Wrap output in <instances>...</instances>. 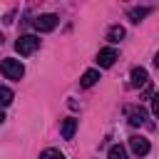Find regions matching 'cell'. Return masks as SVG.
<instances>
[{
	"instance_id": "cell-1",
	"label": "cell",
	"mask_w": 159,
	"mask_h": 159,
	"mask_svg": "<svg viewBox=\"0 0 159 159\" xmlns=\"http://www.w3.org/2000/svg\"><path fill=\"white\" fill-rule=\"evenodd\" d=\"M0 72H2L7 80H22V75H25V67H22V62H20V60L5 57V60L0 62Z\"/></svg>"
},
{
	"instance_id": "cell-5",
	"label": "cell",
	"mask_w": 159,
	"mask_h": 159,
	"mask_svg": "<svg viewBox=\"0 0 159 159\" xmlns=\"http://www.w3.org/2000/svg\"><path fill=\"white\" fill-rule=\"evenodd\" d=\"M127 119L132 127H142L147 122V109L144 107H127Z\"/></svg>"
},
{
	"instance_id": "cell-16",
	"label": "cell",
	"mask_w": 159,
	"mask_h": 159,
	"mask_svg": "<svg viewBox=\"0 0 159 159\" xmlns=\"http://www.w3.org/2000/svg\"><path fill=\"white\" fill-rule=\"evenodd\" d=\"M154 65H157V67H159V52H157V55H154Z\"/></svg>"
},
{
	"instance_id": "cell-9",
	"label": "cell",
	"mask_w": 159,
	"mask_h": 159,
	"mask_svg": "<svg viewBox=\"0 0 159 159\" xmlns=\"http://www.w3.org/2000/svg\"><path fill=\"white\" fill-rule=\"evenodd\" d=\"M149 12H152V7H129V12H127V15H129V20H132V22H142Z\"/></svg>"
},
{
	"instance_id": "cell-6",
	"label": "cell",
	"mask_w": 159,
	"mask_h": 159,
	"mask_svg": "<svg viewBox=\"0 0 159 159\" xmlns=\"http://www.w3.org/2000/svg\"><path fill=\"white\" fill-rule=\"evenodd\" d=\"M129 149H132L137 157H147V154H149V142H147L144 137L134 134V137H129Z\"/></svg>"
},
{
	"instance_id": "cell-18",
	"label": "cell",
	"mask_w": 159,
	"mask_h": 159,
	"mask_svg": "<svg viewBox=\"0 0 159 159\" xmlns=\"http://www.w3.org/2000/svg\"><path fill=\"white\" fill-rule=\"evenodd\" d=\"M2 42H5V40H2V35H0V45H2Z\"/></svg>"
},
{
	"instance_id": "cell-13",
	"label": "cell",
	"mask_w": 159,
	"mask_h": 159,
	"mask_svg": "<svg viewBox=\"0 0 159 159\" xmlns=\"http://www.w3.org/2000/svg\"><path fill=\"white\" fill-rule=\"evenodd\" d=\"M109 159H129V157H127V149H124L122 144H114V147L109 149Z\"/></svg>"
},
{
	"instance_id": "cell-2",
	"label": "cell",
	"mask_w": 159,
	"mask_h": 159,
	"mask_svg": "<svg viewBox=\"0 0 159 159\" xmlns=\"http://www.w3.org/2000/svg\"><path fill=\"white\" fill-rule=\"evenodd\" d=\"M37 47H40V37H35V35H22V37L15 42V50H17L20 55H32Z\"/></svg>"
},
{
	"instance_id": "cell-4",
	"label": "cell",
	"mask_w": 159,
	"mask_h": 159,
	"mask_svg": "<svg viewBox=\"0 0 159 159\" xmlns=\"http://www.w3.org/2000/svg\"><path fill=\"white\" fill-rule=\"evenodd\" d=\"M117 57H119V55H117L114 47H102V50L97 52V65H99V67H112V65L117 62Z\"/></svg>"
},
{
	"instance_id": "cell-14",
	"label": "cell",
	"mask_w": 159,
	"mask_h": 159,
	"mask_svg": "<svg viewBox=\"0 0 159 159\" xmlns=\"http://www.w3.org/2000/svg\"><path fill=\"white\" fill-rule=\"evenodd\" d=\"M40 159H65V154H62L60 149H45V152L40 154Z\"/></svg>"
},
{
	"instance_id": "cell-17",
	"label": "cell",
	"mask_w": 159,
	"mask_h": 159,
	"mask_svg": "<svg viewBox=\"0 0 159 159\" xmlns=\"http://www.w3.org/2000/svg\"><path fill=\"white\" fill-rule=\"evenodd\" d=\"M2 122H5V114H2V112H0V124H2Z\"/></svg>"
},
{
	"instance_id": "cell-8",
	"label": "cell",
	"mask_w": 159,
	"mask_h": 159,
	"mask_svg": "<svg viewBox=\"0 0 159 159\" xmlns=\"http://www.w3.org/2000/svg\"><path fill=\"white\" fill-rule=\"evenodd\" d=\"M75 132H77V119L67 117V119L62 122V127H60V134H62V139H72V137H75Z\"/></svg>"
},
{
	"instance_id": "cell-12",
	"label": "cell",
	"mask_w": 159,
	"mask_h": 159,
	"mask_svg": "<svg viewBox=\"0 0 159 159\" xmlns=\"http://www.w3.org/2000/svg\"><path fill=\"white\" fill-rule=\"evenodd\" d=\"M7 104H12V89L0 84V107H7Z\"/></svg>"
},
{
	"instance_id": "cell-7",
	"label": "cell",
	"mask_w": 159,
	"mask_h": 159,
	"mask_svg": "<svg viewBox=\"0 0 159 159\" xmlns=\"http://www.w3.org/2000/svg\"><path fill=\"white\" fill-rule=\"evenodd\" d=\"M147 80H149L147 70L144 67H134L132 70V80H129V87H142V84H147Z\"/></svg>"
},
{
	"instance_id": "cell-15",
	"label": "cell",
	"mask_w": 159,
	"mask_h": 159,
	"mask_svg": "<svg viewBox=\"0 0 159 159\" xmlns=\"http://www.w3.org/2000/svg\"><path fill=\"white\" fill-rule=\"evenodd\" d=\"M152 112H154V117L159 119V94H157V97L152 99Z\"/></svg>"
},
{
	"instance_id": "cell-3",
	"label": "cell",
	"mask_w": 159,
	"mask_h": 159,
	"mask_svg": "<svg viewBox=\"0 0 159 159\" xmlns=\"http://www.w3.org/2000/svg\"><path fill=\"white\" fill-rule=\"evenodd\" d=\"M57 15H52V12H45V15H37L35 20H32V25L40 30V32H50V30H55L57 27Z\"/></svg>"
},
{
	"instance_id": "cell-11",
	"label": "cell",
	"mask_w": 159,
	"mask_h": 159,
	"mask_svg": "<svg viewBox=\"0 0 159 159\" xmlns=\"http://www.w3.org/2000/svg\"><path fill=\"white\" fill-rule=\"evenodd\" d=\"M97 80H99V72H97V70H87V72L82 75L80 84H82V87H94V84H97Z\"/></svg>"
},
{
	"instance_id": "cell-10",
	"label": "cell",
	"mask_w": 159,
	"mask_h": 159,
	"mask_svg": "<svg viewBox=\"0 0 159 159\" xmlns=\"http://www.w3.org/2000/svg\"><path fill=\"white\" fill-rule=\"evenodd\" d=\"M122 37H124V27H122V25H112V27L107 30V40H109L112 45H117Z\"/></svg>"
}]
</instances>
